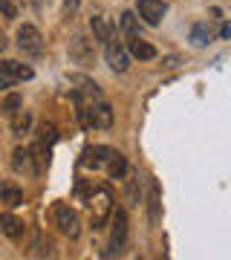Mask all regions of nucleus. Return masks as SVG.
Returning a JSON list of instances; mask_svg holds the SVG:
<instances>
[{
	"instance_id": "f257e3e1",
	"label": "nucleus",
	"mask_w": 231,
	"mask_h": 260,
	"mask_svg": "<svg viewBox=\"0 0 231 260\" xmlns=\"http://www.w3.org/2000/svg\"><path fill=\"white\" fill-rule=\"evenodd\" d=\"M81 110V124L84 127H98V130H110L113 127V107L107 102H92V104H78Z\"/></svg>"
},
{
	"instance_id": "f03ea898",
	"label": "nucleus",
	"mask_w": 231,
	"mask_h": 260,
	"mask_svg": "<svg viewBox=\"0 0 231 260\" xmlns=\"http://www.w3.org/2000/svg\"><path fill=\"white\" fill-rule=\"evenodd\" d=\"M67 81L75 84V90H73L75 104H92V102H102V90H98V84L92 81V78H87V75H70Z\"/></svg>"
},
{
	"instance_id": "7ed1b4c3",
	"label": "nucleus",
	"mask_w": 231,
	"mask_h": 260,
	"mask_svg": "<svg viewBox=\"0 0 231 260\" xmlns=\"http://www.w3.org/2000/svg\"><path fill=\"white\" fill-rule=\"evenodd\" d=\"M55 225L58 232L67 234L70 240H75L81 234V220H78L75 208H70V205H55Z\"/></svg>"
},
{
	"instance_id": "20e7f679",
	"label": "nucleus",
	"mask_w": 231,
	"mask_h": 260,
	"mask_svg": "<svg viewBox=\"0 0 231 260\" xmlns=\"http://www.w3.org/2000/svg\"><path fill=\"white\" fill-rule=\"evenodd\" d=\"M18 49L26 52V55H41V52H44V38H41L38 26L23 23V26L18 29Z\"/></svg>"
},
{
	"instance_id": "39448f33",
	"label": "nucleus",
	"mask_w": 231,
	"mask_h": 260,
	"mask_svg": "<svg viewBox=\"0 0 231 260\" xmlns=\"http://www.w3.org/2000/svg\"><path fill=\"white\" fill-rule=\"evenodd\" d=\"M127 232H130V225H127V214L116 211L113 214V234H110V251H104V254H121V249H124V243H127Z\"/></svg>"
},
{
	"instance_id": "423d86ee",
	"label": "nucleus",
	"mask_w": 231,
	"mask_h": 260,
	"mask_svg": "<svg viewBox=\"0 0 231 260\" xmlns=\"http://www.w3.org/2000/svg\"><path fill=\"white\" fill-rule=\"evenodd\" d=\"M104 58H107V64H110L113 73H127V67H130V52L127 47H121L119 41H107L104 44Z\"/></svg>"
},
{
	"instance_id": "0eeeda50",
	"label": "nucleus",
	"mask_w": 231,
	"mask_h": 260,
	"mask_svg": "<svg viewBox=\"0 0 231 260\" xmlns=\"http://www.w3.org/2000/svg\"><path fill=\"white\" fill-rule=\"evenodd\" d=\"M136 15L145 20L148 26H159L162 18H165V3H162V0H139Z\"/></svg>"
},
{
	"instance_id": "6e6552de",
	"label": "nucleus",
	"mask_w": 231,
	"mask_h": 260,
	"mask_svg": "<svg viewBox=\"0 0 231 260\" xmlns=\"http://www.w3.org/2000/svg\"><path fill=\"white\" fill-rule=\"evenodd\" d=\"M70 61L78 67H90L92 64V44L84 35H75L70 41Z\"/></svg>"
},
{
	"instance_id": "1a4fd4ad",
	"label": "nucleus",
	"mask_w": 231,
	"mask_h": 260,
	"mask_svg": "<svg viewBox=\"0 0 231 260\" xmlns=\"http://www.w3.org/2000/svg\"><path fill=\"white\" fill-rule=\"evenodd\" d=\"M0 75L9 84H15V81H29L35 73H32V67L20 64V61H0Z\"/></svg>"
},
{
	"instance_id": "9d476101",
	"label": "nucleus",
	"mask_w": 231,
	"mask_h": 260,
	"mask_svg": "<svg viewBox=\"0 0 231 260\" xmlns=\"http://www.w3.org/2000/svg\"><path fill=\"white\" fill-rule=\"evenodd\" d=\"M127 52H130V58H139V61H153V58H156V47H153L150 41H142L139 35L130 38Z\"/></svg>"
},
{
	"instance_id": "9b49d317",
	"label": "nucleus",
	"mask_w": 231,
	"mask_h": 260,
	"mask_svg": "<svg viewBox=\"0 0 231 260\" xmlns=\"http://www.w3.org/2000/svg\"><path fill=\"white\" fill-rule=\"evenodd\" d=\"M188 41H191V47H194V49H205V47L214 41L211 26H208L205 20H203V23H194V26H191V35H188Z\"/></svg>"
},
{
	"instance_id": "f8f14e48",
	"label": "nucleus",
	"mask_w": 231,
	"mask_h": 260,
	"mask_svg": "<svg viewBox=\"0 0 231 260\" xmlns=\"http://www.w3.org/2000/svg\"><path fill=\"white\" fill-rule=\"evenodd\" d=\"M0 232L9 240H20L23 237V220L15 217V214H0Z\"/></svg>"
},
{
	"instance_id": "ddd939ff",
	"label": "nucleus",
	"mask_w": 231,
	"mask_h": 260,
	"mask_svg": "<svg viewBox=\"0 0 231 260\" xmlns=\"http://www.w3.org/2000/svg\"><path fill=\"white\" fill-rule=\"evenodd\" d=\"M148 211H150V225H159V220H162V191H159V182H156V179H150Z\"/></svg>"
},
{
	"instance_id": "4468645a",
	"label": "nucleus",
	"mask_w": 231,
	"mask_h": 260,
	"mask_svg": "<svg viewBox=\"0 0 231 260\" xmlns=\"http://www.w3.org/2000/svg\"><path fill=\"white\" fill-rule=\"evenodd\" d=\"M113 150L107 148V145H95V148H87L84 150V165L87 168H102L107 159H110Z\"/></svg>"
},
{
	"instance_id": "2eb2a0df",
	"label": "nucleus",
	"mask_w": 231,
	"mask_h": 260,
	"mask_svg": "<svg viewBox=\"0 0 231 260\" xmlns=\"http://www.w3.org/2000/svg\"><path fill=\"white\" fill-rule=\"evenodd\" d=\"M90 29H92V38L102 41V44H107L113 38V23L107 18H102V15H92L90 18Z\"/></svg>"
},
{
	"instance_id": "dca6fc26",
	"label": "nucleus",
	"mask_w": 231,
	"mask_h": 260,
	"mask_svg": "<svg viewBox=\"0 0 231 260\" xmlns=\"http://www.w3.org/2000/svg\"><path fill=\"white\" fill-rule=\"evenodd\" d=\"M104 165H107L110 179H124V177H127V159L121 156V153H116V150L110 153V159H107Z\"/></svg>"
},
{
	"instance_id": "f3484780",
	"label": "nucleus",
	"mask_w": 231,
	"mask_h": 260,
	"mask_svg": "<svg viewBox=\"0 0 231 260\" xmlns=\"http://www.w3.org/2000/svg\"><path fill=\"white\" fill-rule=\"evenodd\" d=\"M29 127H32V113L29 110H18L12 116V133L15 136H26Z\"/></svg>"
},
{
	"instance_id": "a211bd4d",
	"label": "nucleus",
	"mask_w": 231,
	"mask_h": 260,
	"mask_svg": "<svg viewBox=\"0 0 231 260\" xmlns=\"http://www.w3.org/2000/svg\"><path fill=\"white\" fill-rule=\"evenodd\" d=\"M55 142H58V127L52 124V121H44L41 130H38V145H44V148L49 150Z\"/></svg>"
},
{
	"instance_id": "6ab92c4d",
	"label": "nucleus",
	"mask_w": 231,
	"mask_h": 260,
	"mask_svg": "<svg viewBox=\"0 0 231 260\" xmlns=\"http://www.w3.org/2000/svg\"><path fill=\"white\" fill-rule=\"evenodd\" d=\"M0 203H6V205H20L23 203V191H20L18 185H12V182H6V185L0 188Z\"/></svg>"
},
{
	"instance_id": "aec40b11",
	"label": "nucleus",
	"mask_w": 231,
	"mask_h": 260,
	"mask_svg": "<svg viewBox=\"0 0 231 260\" xmlns=\"http://www.w3.org/2000/svg\"><path fill=\"white\" fill-rule=\"evenodd\" d=\"M119 26L124 35H139V15L136 12H121V18H119Z\"/></svg>"
},
{
	"instance_id": "412c9836",
	"label": "nucleus",
	"mask_w": 231,
	"mask_h": 260,
	"mask_svg": "<svg viewBox=\"0 0 231 260\" xmlns=\"http://www.w3.org/2000/svg\"><path fill=\"white\" fill-rule=\"evenodd\" d=\"M29 159H32V153H29L26 148H18L15 153H12V168H15L18 174H20V171H26V168H29Z\"/></svg>"
},
{
	"instance_id": "4be33fe9",
	"label": "nucleus",
	"mask_w": 231,
	"mask_h": 260,
	"mask_svg": "<svg viewBox=\"0 0 231 260\" xmlns=\"http://www.w3.org/2000/svg\"><path fill=\"white\" fill-rule=\"evenodd\" d=\"M20 107H23V99H20L18 93H12V95H6V99H3V107H0V113H6V116H15Z\"/></svg>"
},
{
	"instance_id": "5701e85b",
	"label": "nucleus",
	"mask_w": 231,
	"mask_h": 260,
	"mask_svg": "<svg viewBox=\"0 0 231 260\" xmlns=\"http://www.w3.org/2000/svg\"><path fill=\"white\" fill-rule=\"evenodd\" d=\"M0 15H3L6 20H12L15 15H18V9H15V3H12V0H0Z\"/></svg>"
},
{
	"instance_id": "b1692460",
	"label": "nucleus",
	"mask_w": 231,
	"mask_h": 260,
	"mask_svg": "<svg viewBox=\"0 0 231 260\" xmlns=\"http://www.w3.org/2000/svg\"><path fill=\"white\" fill-rule=\"evenodd\" d=\"M78 6H81V0H64V9L67 12H78Z\"/></svg>"
},
{
	"instance_id": "393cba45",
	"label": "nucleus",
	"mask_w": 231,
	"mask_h": 260,
	"mask_svg": "<svg viewBox=\"0 0 231 260\" xmlns=\"http://www.w3.org/2000/svg\"><path fill=\"white\" fill-rule=\"evenodd\" d=\"M220 38H222V41H228V38H231V23H228V20L222 23V29H220Z\"/></svg>"
},
{
	"instance_id": "a878e982",
	"label": "nucleus",
	"mask_w": 231,
	"mask_h": 260,
	"mask_svg": "<svg viewBox=\"0 0 231 260\" xmlns=\"http://www.w3.org/2000/svg\"><path fill=\"white\" fill-rule=\"evenodd\" d=\"M6 87H9V81H6V78H3V75H0V93H3V90H6Z\"/></svg>"
},
{
	"instance_id": "bb28decb",
	"label": "nucleus",
	"mask_w": 231,
	"mask_h": 260,
	"mask_svg": "<svg viewBox=\"0 0 231 260\" xmlns=\"http://www.w3.org/2000/svg\"><path fill=\"white\" fill-rule=\"evenodd\" d=\"M3 49H6V38L0 35V52H3Z\"/></svg>"
}]
</instances>
